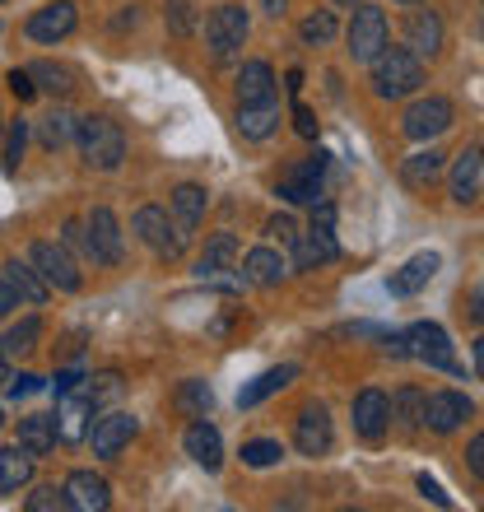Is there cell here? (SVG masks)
I'll use <instances>...</instances> for the list:
<instances>
[{
	"label": "cell",
	"mask_w": 484,
	"mask_h": 512,
	"mask_svg": "<svg viewBox=\"0 0 484 512\" xmlns=\"http://www.w3.org/2000/svg\"><path fill=\"white\" fill-rule=\"evenodd\" d=\"M419 84H424V61L410 47H382V56L373 61V94L396 103L419 94Z\"/></svg>",
	"instance_id": "obj_1"
},
{
	"label": "cell",
	"mask_w": 484,
	"mask_h": 512,
	"mask_svg": "<svg viewBox=\"0 0 484 512\" xmlns=\"http://www.w3.org/2000/svg\"><path fill=\"white\" fill-rule=\"evenodd\" d=\"M75 140H80L84 163L98 168V173H112V168H121V159H126V135H121V126L112 122V117H84Z\"/></svg>",
	"instance_id": "obj_2"
},
{
	"label": "cell",
	"mask_w": 484,
	"mask_h": 512,
	"mask_svg": "<svg viewBox=\"0 0 484 512\" xmlns=\"http://www.w3.org/2000/svg\"><path fill=\"white\" fill-rule=\"evenodd\" d=\"M391 42V28H387V14L377 10V5H354V19H350V33H345V52L363 66H373L382 47Z\"/></svg>",
	"instance_id": "obj_3"
},
{
	"label": "cell",
	"mask_w": 484,
	"mask_h": 512,
	"mask_svg": "<svg viewBox=\"0 0 484 512\" xmlns=\"http://www.w3.org/2000/svg\"><path fill=\"white\" fill-rule=\"evenodd\" d=\"M131 233L140 243L154 247L163 261H177L182 247H187V229H182L177 219H168V210H159V205H140L131 219Z\"/></svg>",
	"instance_id": "obj_4"
},
{
	"label": "cell",
	"mask_w": 484,
	"mask_h": 512,
	"mask_svg": "<svg viewBox=\"0 0 484 512\" xmlns=\"http://www.w3.org/2000/svg\"><path fill=\"white\" fill-rule=\"evenodd\" d=\"M242 42H247V10L242 5H215L205 14V47L215 61H233Z\"/></svg>",
	"instance_id": "obj_5"
},
{
	"label": "cell",
	"mask_w": 484,
	"mask_h": 512,
	"mask_svg": "<svg viewBox=\"0 0 484 512\" xmlns=\"http://www.w3.org/2000/svg\"><path fill=\"white\" fill-rule=\"evenodd\" d=\"M28 261L42 270V280L52 284V289H61V294H80V261L70 256L66 243H33V252H28Z\"/></svg>",
	"instance_id": "obj_6"
},
{
	"label": "cell",
	"mask_w": 484,
	"mask_h": 512,
	"mask_svg": "<svg viewBox=\"0 0 484 512\" xmlns=\"http://www.w3.org/2000/svg\"><path fill=\"white\" fill-rule=\"evenodd\" d=\"M405 340H410V359H419V364H429V368H443V373H461L457 354H452V340H447V331L438 322H415L405 331Z\"/></svg>",
	"instance_id": "obj_7"
},
{
	"label": "cell",
	"mask_w": 484,
	"mask_h": 512,
	"mask_svg": "<svg viewBox=\"0 0 484 512\" xmlns=\"http://www.w3.org/2000/svg\"><path fill=\"white\" fill-rule=\"evenodd\" d=\"M322 173H326V154L317 149V154H308L280 177V196L289 205H322Z\"/></svg>",
	"instance_id": "obj_8"
},
{
	"label": "cell",
	"mask_w": 484,
	"mask_h": 512,
	"mask_svg": "<svg viewBox=\"0 0 484 512\" xmlns=\"http://www.w3.org/2000/svg\"><path fill=\"white\" fill-rule=\"evenodd\" d=\"M452 103L447 98H419V103H410L401 117V131L405 140H433V135H443L447 126H452Z\"/></svg>",
	"instance_id": "obj_9"
},
{
	"label": "cell",
	"mask_w": 484,
	"mask_h": 512,
	"mask_svg": "<svg viewBox=\"0 0 484 512\" xmlns=\"http://www.w3.org/2000/svg\"><path fill=\"white\" fill-rule=\"evenodd\" d=\"M336 256H340L336 219H317V215H312V229L294 243V266L298 270H317V266H326V261H336Z\"/></svg>",
	"instance_id": "obj_10"
},
{
	"label": "cell",
	"mask_w": 484,
	"mask_h": 512,
	"mask_svg": "<svg viewBox=\"0 0 484 512\" xmlns=\"http://www.w3.org/2000/svg\"><path fill=\"white\" fill-rule=\"evenodd\" d=\"M294 443L303 457H326L331 443H336V433H331V415H326L322 401H312L298 410V424H294Z\"/></svg>",
	"instance_id": "obj_11"
},
{
	"label": "cell",
	"mask_w": 484,
	"mask_h": 512,
	"mask_svg": "<svg viewBox=\"0 0 484 512\" xmlns=\"http://www.w3.org/2000/svg\"><path fill=\"white\" fill-rule=\"evenodd\" d=\"M75 24H80L75 0H52V5L33 10V19L24 24V33L33 42H61V38H70V33H75Z\"/></svg>",
	"instance_id": "obj_12"
},
{
	"label": "cell",
	"mask_w": 484,
	"mask_h": 512,
	"mask_svg": "<svg viewBox=\"0 0 484 512\" xmlns=\"http://www.w3.org/2000/svg\"><path fill=\"white\" fill-rule=\"evenodd\" d=\"M387 429H391V401L377 387H363L354 396V433L363 443H382Z\"/></svg>",
	"instance_id": "obj_13"
},
{
	"label": "cell",
	"mask_w": 484,
	"mask_h": 512,
	"mask_svg": "<svg viewBox=\"0 0 484 512\" xmlns=\"http://www.w3.org/2000/svg\"><path fill=\"white\" fill-rule=\"evenodd\" d=\"M94 396L84 387H75V391H66L61 396V405H56V429H61V443H80V438H89V419H94Z\"/></svg>",
	"instance_id": "obj_14"
},
{
	"label": "cell",
	"mask_w": 484,
	"mask_h": 512,
	"mask_svg": "<svg viewBox=\"0 0 484 512\" xmlns=\"http://www.w3.org/2000/svg\"><path fill=\"white\" fill-rule=\"evenodd\" d=\"M135 415H126V410H112V415H103V419H94V429H89V443H94V457H103V461H112L121 452V447L135 438Z\"/></svg>",
	"instance_id": "obj_15"
},
{
	"label": "cell",
	"mask_w": 484,
	"mask_h": 512,
	"mask_svg": "<svg viewBox=\"0 0 484 512\" xmlns=\"http://www.w3.org/2000/svg\"><path fill=\"white\" fill-rule=\"evenodd\" d=\"M461 419H471V401L461 391H433V396H424V424L433 433H452Z\"/></svg>",
	"instance_id": "obj_16"
},
{
	"label": "cell",
	"mask_w": 484,
	"mask_h": 512,
	"mask_svg": "<svg viewBox=\"0 0 484 512\" xmlns=\"http://www.w3.org/2000/svg\"><path fill=\"white\" fill-rule=\"evenodd\" d=\"M480 182H484V145H466L452 163V201L466 205L480 196Z\"/></svg>",
	"instance_id": "obj_17"
},
{
	"label": "cell",
	"mask_w": 484,
	"mask_h": 512,
	"mask_svg": "<svg viewBox=\"0 0 484 512\" xmlns=\"http://www.w3.org/2000/svg\"><path fill=\"white\" fill-rule=\"evenodd\" d=\"M182 447H187V457L196 461V466H205V471H219V466H224V438H219V429L205 424V419H196V424L182 433Z\"/></svg>",
	"instance_id": "obj_18"
},
{
	"label": "cell",
	"mask_w": 484,
	"mask_h": 512,
	"mask_svg": "<svg viewBox=\"0 0 484 512\" xmlns=\"http://www.w3.org/2000/svg\"><path fill=\"white\" fill-rule=\"evenodd\" d=\"M405 47L415 56H438L443 52V19L433 10H410V19H405Z\"/></svg>",
	"instance_id": "obj_19"
},
{
	"label": "cell",
	"mask_w": 484,
	"mask_h": 512,
	"mask_svg": "<svg viewBox=\"0 0 484 512\" xmlns=\"http://www.w3.org/2000/svg\"><path fill=\"white\" fill-rule=\"evenodd\" d=\"M284 275H289V266H284V256L275 247H252L242 256V280L256 284V289H275Z\"/></svg>",
	"instance_id": "obj_20"
},
{
	"label": "cell",
	"mask_w": 484,
	"mask_h": 512,
	"mask_svg": "<svg viewBox=\"0 0 484 512\" xmlns=\"http://www.w3.org/2000/svg\"><path fill=\"white\" fill-rule=\"evenodd\" d=\"M84 224H89V233H94L98 252H103V266H121V256H126V243H121L117 215H112L108 205H94V215L84 219Z\"/></svg>",
	"instance_id": "obj_21"
},
{
	"label": "cell",
	"mask_w": 484,
	"mask_h": 512,
	"mask_svg": "<svg viewBox=\"0 0 484 512\" xmlns=\"http://www.w3.org/2000/svg\"><path fill=\"white\" fill-rule=\"evenodd\" d=\"M66 494H70V503H75L80 512H103L112 503L108 480H103V475H94V471H70Z\"/></svg>",
	"instance_id": "obj_22"
},
{
	"label": "cell",
	"mask_w": 484,
	"mask_h": 512,
	"mask_svg": "<svg viewBox=\"0 0 484 512\" xmlns=\"http://www.w3.org/2000/svg\"><path fill=\"white\" fill-rule=\"evenodd\" d=\"M233 261H238V238L233 233H215L210 243H205L201 261H196V275L201 280H224V270H233Z\"/></svg>",
	"instance_id": "obj_23"
},
{
	"label": "cell",
	"mask_w": 484,
	"mask_h": 512,
	"mask_svg": "<svg viewBox=\"0 0 484 512\" xmlns=\"http://www.w3.org/2000/svg\"><path fill=\"white\" fill-rule=\"evenodd\" d=\"M5 280L14 284V294L24 298L28 308H42V303L52 298V284L42 280V270L33 266V261H10V266H5Z\"/></svg>",
	"instance_id": "obj_24"
},
{
	"label": "cell",
	"mask_w": 484,
	"mask_h": 512,
	"mask_svg": "<svg viewBox=\"0 0 484 512\" xmlns=\"http://www.w3.org/2000/svg\"><path fill=\"white\" fill-rule=\"evenodd\" d=\"M433 275H438V252H419V256H410V261H405L396 275H391L387 289H391V294H401V298L405 294H419V289H424Z\"/></svg>",
	"instance_id": "obj_25"
},
{
	"label": "cell",
	"mask_w": 484,
	"mask_h": 512,
	"mask_svg": "<svg viewBox=\"0 0 484 512\" xmlns=\"http://www.w3.org/2000/svg\"><path fill=\"white\" fill-rule=\"evenodd\" d=\"M275 126H280V103L275 98H266V103H238V131L247 140H266V135H275Z\"/></svg>",
	"instance_id": "obj_26"
},
{
	"label": "cell",
	"mask_w": 484,
	"mask_h": 512,
	"mask_svg": "<svg viewBox=\"0 0 484 512\" xmlns=\"http://www.w3.org/2000/svg\"><path fill=\"white\" fill-rule=\"evenodd\" d=\"M294 378H298V368H294V364L266 368L261 378H252V382H247V387L238 391V405H242V410H252V405H261V401H266V396H275V391H284V387H289V382H294Z\"/></svg>",
	"instance_id": "obj_27"
},
{
	"label": "cell",
	"mask_w": 484,
	"mask_h": 512,
	"mask_svg": "<svg viewBox=\"0 0 484 512\" xmlns=\"http://www.w3.org/2000/svg\"><path fill=\"white\" fill-rule=\"evenodd\" d=\"M33 480V452L24 443H14L0 452V494H19Z\"/></svg>",
	"instance_id": "obj_28"
},
{
	"label": "cell",
	"mask_w": 484,
	"mask_h": 512,
	"mask_svg": "<svg viewBox=\"0 0 484 512\" xmlns=\"http://www.w3.org/2000/svg\"><path fill=\"white\" fill-rule=\"evenodd\" d=\"M275 98V70L270 61H247L238 70V103H266Z\"/></svg>",
	"instance_id": "obj_29"
},
{
	"label": "cell",
	"mask_w": 484,
	"mask_h": 512,
	"mask_svg": "<svg viewBox=\"0 0 484 512\" xmlns=\"http://www.w3.org/2000/svg\"><path fill=\"white\" fill-rule=\"evenodd\" d=\"M205 210H210V191H205V187H196V182H182V187L173 191V219L187 233L205 219Z\"/></svg>",
	"instance_id": "obj_30"
},
{
	"label": "cell",
	"mask_w": 484,
	"mask_h": 512,
	"mask_svg": "<svg viewBox=\"0 0 484 512\" xmlns=\"http://www.w3.org/2000/svg\"><path fill=\"white\" fill-rule=\"evenodd\" d=\"M56 438H61L56 415H28V419H19V443H24L33 457H47V452L56 447Z\"/></svg>",
	"instance_id": "obj_31"
},
{
	"label": "cell",
	"mask_w": 484,
	"mask_h": 512,
	"mask_svg": "<svg viewBox=\"0 0 484 512\" xmlns=\"http://www.w3.org/2000/svg\"><path fill=\"white\" fill-rule=\"evenodd\" d=\"M80 135V122L70 117L66 108H52L47 117L38 122V140H42V149H61V145H70Z\"/></svg>",
	"instance_id": "obj_32"
},
{
	"label": "cell",
	"mask_w": 484,
	"mask_h": 512,
	"mask_svg": "<svg viewBox=\"0 0 484 512\" xmlns=\"http://www.w3.org/2000/svg\"><path fill=\"white\" fill-rule=\"evenodd\" d=\"M443 149H419V154H410L405 159V182L410 187H429V182H438V173H443Z\"/></svg>",
	"instance_id": "obj_33"
},
{
	"label": "cell",
	"mask_w": 484,
	"mask_h": 512,
	"mask_svg": "<svg viewBox=\"0 0 484 512\" xmlns=\"http://www.w3.org/2000/svg\"><path fill=\"white\" fill-rule=\"evenodd\" d=\"M391 419L401 424V429H419L424 424V391L419 387H401L391 396Z\"/></svg>",
	"instance_id": "obj_34"
},
{
	"label": "cell",
	"mask_w": 484,
	"mask_h": 512,
	"mask_svg": "<svg viewBox=\"0 0 484 512\" xmlns=\"http://www.w3.org/2000/svg\"><path fill=\"white\" fill-rule=\"evenodd\" d=\"M38 340H42V322L38 317H24L19 326H10L5 336H0V354H28V350H38Z\"/></svg>",
	"instance_id": "obj_35"
},
{
	"label": "cell",
	"mask_w": 484,
	"mask_h": 512,
	"mask_svg": "<svg viewBox=\"0 0 484 512\" xmlns=\"http://www.w3.org/2000/svg\"><path fill=\"white\" fill-rule=\"evenodd\" d=\"M28 75H33L38 89H47V94H56V98H66L70 89H75V75H70L66 66H56V61H38V66H28Z\"/></svg>",
	"instance_id": "obj_36"
},
{
	"label": "cell",
	"mask_w": 484,
	"mask_h": 512,
	"mask_svg": "<svg viewBox=\"0 0 484 512\" xmlns=\"http://www.w3.org/2000/svg\"><path fill=\"white\" fill-rule=\"evenodd\" d=\"M210 405H215V391L205 387V382H182V387H177V410H182V415H191V419H205L210 415Z\"/></svg>",
	"instance_id": "obj_37"
},
{
	"label": "cell",
	"mask_w": 484,
	"mask_h": 512,
	"mask_svg": "<svg viewBox=\"0 0 484 512\" xmlns=\"http://www.w3.org/2000/svg\"><path fill=\"white\" fill-rule=\"evenodd\" d=\"M336 14L331 10H317V14H308V19H303V24H298V38L308 42V47H326V42L336 38Z\"/></svg>",
	"instance_id": "obj_38"
},
{
	"label": "cell",
	"mask_w": 484,
	"mask_h": 512,
	"mask_svg": "<svg viewBox=\"0 0 484 512\" xmlns=\"http://www.w3.org/2000/svg\"><path fill=\"white\" fill-rule=\"evenodd\" d=\"M284 447L275 438H256V443H242V466H252V471H266V466H280Z\"/></svg>",
	"instance_id": "obj_39"
},
{
	"label": "cell",
	"mask_w": 484,
	"mask_h": 512,
	"mask_svg": "<svg viewBox=\"0 0 484 512\" xmlns=\"http://www.w3.org/2000/svg\"><path fill=\"white\" fill-rule=\"evenodd\" d=\"M24 508L28 512H66V508H75V503H70L66 485H61V489H56V485H42V489H33V494L24 499Z\"/></svg>",
	"instance_id": "obj_40"
},
{
	"label": "cell",
	"mask_w": 484,
	"mask_h": 512,
	"mask_svg": "<svg viewBox=\"0 0 484 512\" xmlns=\"http://www.w3.org/2000/svg\"><path fill=\"white\" fill-rule=\"evenodd\" d=\"M24 145H28V122H10V135H5V168H19L24 159Z\"/></svg>",
	"instance_id": "obj_41"
},
{
	"label": "cell",
	"mask_w": 484,
	"mask_h": 512,
	"mask_svg": "<svg viewBox=\"0 0 484 512\" xmlns=\"http://www.w3.org/2000/svg\"><path fill=\"white\" fill-rule=\"evenodd\" d=\"M168 24H173V33H182V38L191 33V5L187 0H168Z\"/></svg>",
	"instance_id": "obj_42"
},
{
	"label": "cell",
	"mask_w": 484,
	"mask_h": 512,
	"mask_svg": "<svg viewBox=\"0 0 484 512\" xmlns=\"http://www.w3.org/2000/svg\"><path fill=\"white\" fill-rule=\"evenodd\" d=\"M266 233H270V238H280L284 247L298 243V229H294V219H289V215H275V219L266 224Z\"/></svg>",
	"instance_id": "obj_43"
},
{
	"label": "cell",
	"mask_w": 484,
	"mask_h": 512,
	"mask_svg": "<svg viewBox=\"0 0 484 512\" xmlns=\"http://www.w3.org/2000/svg\"><path fill=\"white\" fill-rule=\"evenodd\" d=\"M10 89H14V98H19V103H28V98L38 94V84H33V75H28V70H10Z\"/></svg>",
	"instance_id": "obj_44"
},
{
	"label": "cell",
	"mask_w": 484,
	"mask_h": 512,
	"mask_svg": "<svg viewBox=\"0 0 484 512\" xmlns=\"http://www.w3.org/2000/svg\"><path fill=\"white\" fill-rule=\"evenodd\" d=\"M466 466H471L475 480H484V433H475L471 447H466Z\"/></svg>",
	"instance_id": "obj_45"
},
{
	"label": "cell",
	"mask_w": 484,
	"mask_h": 512,
	"mask_svg": "<svg viewBox=\"0 0 484 512\" xmlns=\"http://www.w3.org/2000/svg\"><path fill=\"white\" fill-rule=\"evenodd\" d=\"M415 485H419V494H424L429 503H438V508H452V499L443 494V485H438V480H429V475H419Z\"/></svg>",
	"instance_id": "obj_46"
},
{
	"label": "cell",
	"mask_w": 484,
	"mask_h": 512,
	"mask_svg": "<svg viewBox=\"0 0 484 512\" xmlns=\"http://www.w3.org/2000/svg\"><path fill=\"white\" fill-rule=\"evenodd\" d=\"M33 391H42L38 373H19V378H10V396H14V401H19V396H33Z\"/></svg>",
	"instance_id": "obj_47"
},
{
	"label": "cell",
	"mask_w": 484,
	"mask_h": 512,
	"mask_svg": "<svg viewBox=\"0 0 484 512\" xmlns=\"http://www.w3.org/2000/svg\"><path fill=\"white\" fill-rule=\"evenodd\" d=\"M294 126H298V135H303V140H317V117H312V108H303V103H298V108H294Z\"/></svg>",
	"instance_id": "obj_48"
},
{
	"label": "cell",
	"mask_w": 484,
	"mask_h": 512,
	"mask_svg": "<svg viewBox=\"0 0 484 512\" xmlns=\"http://www.w3.org/2000/svg\"><path fill=\"white\" fill-rule=\"evenodd\" d=\"M19 303H24V298L14 294V284L0 280V322H5V317H10V308H19Z\"/></svg>",
	"instance_id": "obj_49"
},
{
	"label": "cell",
	"mask_w": 484,
	"mask_h": 512,
	"mask_svg": "<svg viewBox=\"0 0 484 512\" xmlns=\"http://www.w3.org/2000/svg\"><path fill=\"white\" fill-rule=\"evenodd\" d=\"M80 373H70V368H66V373H56V396H66V391H75V387H80Z\"/></svg>",
	"instance_id": "obj_50"
},
{
	"label": "cell",
	"mask_w": 484,
	"mask_h": 512,
	"mask_svg": "<svg viewBox=\"0 0 484 512\" xmlns=\"http://www.w3.org/2000/svg\"><path fill=\"white\" fill-rule=\"evenodd\" d=\"M471 317H475V322H484V284L475 289V298H471Z\"/></svg>",
	"instance_id": "obj_51"
},
{
	"label": "cell",
	"mask_w": 484,
	"mask_h": 512,
	"mask_svg": "<svg viewBox=\"0 0 484 512\" xmlns=\"http://www.w3.org/2000/svg\"><path fill=\"white\" fill-rule=\"evenodd\" d=\"M284 5H289V0H261V10H266L270 19H280V14H284Z\"/></svg>",
	"instance_id": "obj_52"
},
{
	"label": "cell",
	"mask_w": 484,
	"mask_h": 512,
	"mask_svg": "<svg viewBox=\"0 0 484 512\" xmlns=\"http://www.w3.org/2000/svg\"><path fill=\"white\" fill-rule=\"evenodd\" d=\"M475 373H480V378H484V336L475 340Z\"/></svg>",
	"instance_id": "obj_53"
},
{
	"label": "cell",
	"mask_w": 484,
	"mask_h": 512,
	"mask_svg": "<svg viewBox=\"0 0 484 512\" xmlns=\"http://www.w3.org/2000/svg\"><path fill=\"white\" fill-rule=\"evenodd\" d=\"M0 382H10V354H0Z\"/></svg>",
	"instance_id": "obj_54"
},
{
	"label": "cell",
	"mask_w": 484,
	"mask_h": 512,
	"mask_svg": "<svg viewBox=\"0 0 484 512\" xmlns=\"http://www.w3.org/2000/svg\"><path fill=\"white\" fill-rule=\"evenodd\" d=\"M336 5H359V0H336Z\"/></svg>",
	"instance_id": "obj_55"
},
{
	"label": "cell",
	"mask_w": 484,
	"mask_h": 512,
	"mask_svg": "<svg viewBox=\"0 0 484 512\" xmlns=\"http://www.w3.org/2000/svg\"><path fill=\"white\" fill-rule=\"evenodd\" d=\"M401 5H419V0H401Z\"/></svg>",
	"instance_id": "obj_56"
},
{
	"label": "cell",
	"mask_w": 484,
	"mask_h": 512,
	"mask_svg": "<svg viewBox=\"0 0 484 512\" xmlns=\"http://www.w3.org/2000/svg\"><path fill=\"white\" fill-rule=\"evenodd\" d=\"M0 126H5V117H0Z\"/></svg>",
	"instance_id": "obj_57"
},
{
	"label": "cell",
	"mask_w": 484,
	"mask_h": 512,
	"mask_svg": "<svg viewBox=\"0 0 484 512\" xmlns=\"http://www.w3.org/2000/svg\"><path fill=\"white\" fill-rule=\"evenodd\" d=\"M0 5H5V0H0Z\"/></svg>",
	"instance_id": "obj_58"
}]
</instances>
